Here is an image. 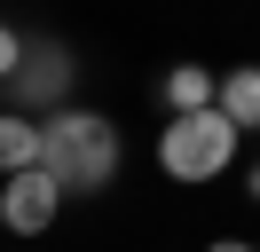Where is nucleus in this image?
<instances>
[{"label": "nucleus", "instance_id": "obj_1", "mask_svg": "<svg viewBox=\"0 0 260 252\" xmlns=\"http://www.w3.org/2000/svg\"><path fill=\"white\" fill-rule=\"evenodd\" d=\"M48 173L63 189H111L118 173V126L95 110H55L48 118Z\"/></svg>", "mask_w": 260, "mask_h": 252}, {"label": "nucleus", "instance_id": "obj_2", "mask_svg": "<svg viewBox=\"0 0 260 252\" xmlns=\"http://www.w3.org/2000/svg\"><path fill=\"white\" fill-rule=\"evenodd\" d=\"M237 134H244V126L229 118L221 103H213V110H181V118L158 134V166L174 173V181H213V173L237 158Z\"/></svg>", "mask_w": 260, "mask_h": 252}, {"label": "nucleus", "instance_id": "obj_3", "mask_svg": "<svg viewBox=\"0 0 260 252\" xmlns=\"http://www.w3.org/2000/svg\"><path fill=\"white\" fill-rule=\"evenodd\" d=\"M55 205H63V181H55L48 166L8 173V181H0V220H8L16 236H40V229L55 220Z\"/></svg>", "mask_w": 260, "mask_h": 252}, {"label": "nucleus", "instance_id": "obj_4", "mask_svg": "<svg viewBox=\"0 0 260 252\" xmlns=\"http://www.w3.org/2000/svg\"><path fill=\"white\" fill-rule=\"evenodd\" d=\"M63 79H71V63H63V47H40V55H24L16 71H8V94H24V103H40V94H63Z\"/></svg>", "mask_w": 260, "mask_h": 252}, {"label": "nucleus", "instance_id": "obj_5", "mask_svg": "<svg viewBox=\"0 0 260 252\" xmlns=\"http://www.w3.org/2000/svg\"><path fill=\"white\" fill-rule=\"evenodd\" d=\"M0 166H8V173L48 166V126H32V118H0Z\"/></svg>", "mask_w": 260, "mask_h": 252}, {"label": "nucleus", "instance_id": "obj_6", "mask_svg": "<svg viewBox=\"0 0 260 252\" xmlns=\"http://www.w3.org/2000/svg\"><path fill=\"white\" fill-rule=\"evenodd\" d=\"M213 103H221V79L213 71H197V63H174V71H166V110H174V118L181 110H213Z\"/></svg>", "mask_w": 260, "mask_h": 252}, {"label": "nucleus", "instance_id": "obj_7", "mask_svg": "<svg viewBox=\"0 0 260 252\" xmlns=\"http://www.w3.org/2000/svg\"><path fill=\"white\" fill-rule=\"evenodd\" d=\"M221 110L237 126H260V63H237V71L221 79Z\"/></svg>", "mask_w": 260, "mask_h": 252}, {"label": "nucleus", "instance_id": "obj_8", "mask_svg": "<svg viewBox=\"0 0 260 252\" xmlns=\"http://www.w3.org/2000/svg\"><path fill=\"white\" fill-rule=\"evenodd\" d=\"M213 252H252V244H237V236H229V244H213Z\"/></svg>", "mask_w": 260, "mask_h": 252}, {"label": "nucleus", "instance_id": "obj_9", "mask_svg": "<svg viewBox=\"0 0 260 252\" xmlns=\"http://www.w3.org/2000/svg\"><path fill=\"white\" fill-rule=\"evenodd\" d=\"M252 197H260V166H252Z\"/></svg>", "mask_w": 260, "mask_h": 252}]
</instances>
